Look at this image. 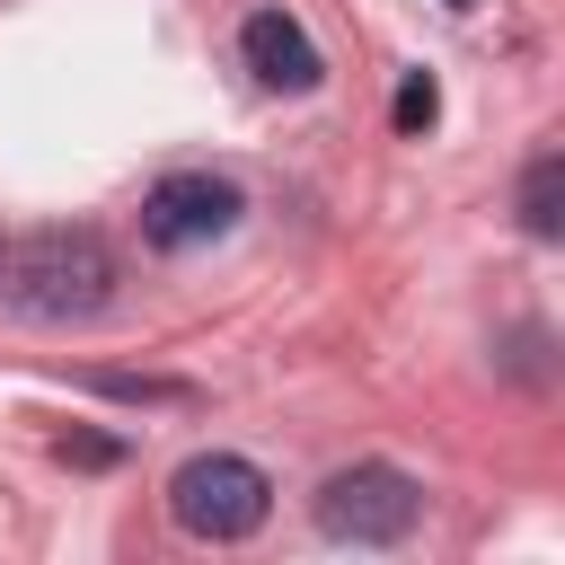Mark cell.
Returning a JSON list of instances; mask_svg holds the SVG:
<instances>
[{
    "label": "cell",
    "mask_w": 565,
    "mask_h": 565,
    "mask_svg": "<svg viewBox=\"0 0 565 565\" xmlns=\"http://www.w3.org/2000/svg\"><path fill=\"white\" fill-rule=\"evenodd\" d=\"M424 512V486L388 459H362V468H335L318 486V530L327 539H353V547H397Z\"/></svg>",
    "instance_id": "cell-3"
},
{
    "label": "cell",
    "mask_w": 565,
    "mask_h": 565,
    "mask_svg": "<svg viewBox=\"0 0 565 565\" xmlns=\"http://www.w3.org/2000/svg\"><path fill=\"white\" fill-rule=\"evenodd\" d=\"M521 230H530V238H556V230H565V159H556V150H539L530 177H521Z\"/></svg>",
    "instance_id": "cell-6"
},
{
    "label": "cell",
    "mask_w": 565,
    "mask_h": 565,
    "mask_svg": "<svg viewBox=\"0 0 565 565\" xmlns=\"http://www.w3.org/2000/svg\"><path fill=\"white\" fill-rule=\"evenodd\" d=\"M115 291V256L97 247V230H35V238H0V309L18 318H88Z\"/></svg>",
    "instance_id": "cell-1"
},
{
    "label": "cell",
    "mask_w": 565,
    "mask_h": 565,
    "mask_svg": "<svg viewBox=\"0 0 565 565\" xmlns=\"http://www.w3.org/2000/svg\"><path fill=\"white\" fill-rule=\"evenodd\" d=\"M230 221H238V185L212 177V168H177V177H159L150 203H141V238L168 247V256L230 238Z\"/></svg>",
    "instance_id": "cell-4"
},
{
    "label": "cell",
    "mask_w": 565,
    "mask_h": 565,
    "mask_svg": "<svg viewBox=\"0 0 565 565\" xmlns=\"http://www.w3.org/2000/svg\"><path fill=\"white\" fill-rule=\"evenodd\" d=\"M238 53H247V71L265 79V88H282V97H300V88H318V44H309V26L291 18V9H256L247 26H238Z\"/></svg>",
    "instance_id": "cell-5"
},
{
    "label": "cell",
    "mask_w": 565,
    "mask_h": 565,
    "mask_svg": "<svg viewBox=\"0 0 565 565\" xmlns=\"http://www.w3.org/2000/svg\"><path fill=\"white\" fill-rule=\"evenodd\" d=\"M168 512H177V530H185V539L230 547V539L265 530L274 486H265V468H256V459H238V450H203V459H185V468L168 477Z\"/></svg>",
    "instance_id": "cell-2"
},
{
    "label": "cell",
    "mask_w": 565,
    "mask_h": 565,
    "mask_svg": "<svg viewBox=\"0 0 565 565\" xmlns=\"http://www.w3.org/2000/svg\"><path fill=\"white\" fill-rule=\"evenodd\" d=\"M450 9H468V0H450Z\"/></svg>",
    "instance_id": "cell-8"
},
{
    "label": "cell",
    "mask_w": 565,
    "mask_h": 565,
    "mask_svg": "<svg viewBox=\"0 0 565 565\" xmlns=\"http://www.w3.org/2000/svg\"><path fill=\"white\" fill-rule=\"evenodd\" d=\"M441 115V88L424 79V71H406V88H397V132H424Z\"/></svg>",
    "instance_id": "cell-7"
}]
</instances>
